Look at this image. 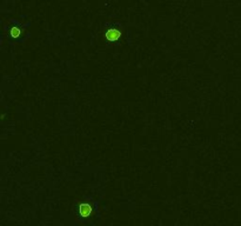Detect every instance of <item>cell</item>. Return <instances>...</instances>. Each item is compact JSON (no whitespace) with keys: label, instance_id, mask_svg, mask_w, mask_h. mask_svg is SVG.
Wrapping results in <instances>:
<instances>
[{"label":"cell","instance_id":"obj_2","mask_svg":"<svg viewBox=\"0 0 241 226\" xmlns=\"http://www.w3.org/2000/svg\"><path fill=\"white\" fill-rule=\"evenodd\" d=\"M79 211H80L81 217H88L92 212V207L91 205H88V204H82V205H80Z\"/></svg>","mask_w":241,"mask_h":226},{"label":"cell","instance_id":"obj_1","mask_svg":"<svg viewBox=\"0 0 241 226\" xmlns=\"http://www.w3.org/2000/svg\"><path fill=\"white\" fill-rule=\"evenodd\" d=\"M120 31H118L115 29H110L108 31L106 32V38L107 40H110V41H116L118 39L120 38Z\"/></svg>","mask_w":241,"mask_h":226},{"label":"cell","instance_id":"obj_3","mask_svg":"<svg viewBox=\"0 0 241 226\" xmlns=\"http://www.w3.org/2000/svg\"><path fill=\"white\" fill-rule=\"evenodd\" d=\"M11 35L13 37V38H17V37H19L20 35V29L18 27H13V29H11Z\"/></svg>","mask_w":241,"mask_h":226}]
</instances>
